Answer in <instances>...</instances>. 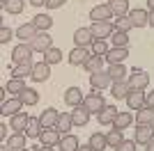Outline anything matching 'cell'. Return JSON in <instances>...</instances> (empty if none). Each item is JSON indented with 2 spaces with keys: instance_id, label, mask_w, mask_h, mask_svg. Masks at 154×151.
I'll list each match as a JSON object with an SVG mask.
<instances>
[{
  "instance_id": "6da1fadb",
  "label": "cell",
  "mask_w": 154,
  "mask_h": 151,
  "mask_svg": "<svg viewBox=\"0 0 154 151\" xmlns=\"http://www.w3.org/2000/svg\"><path fill=\"white\" fill-rule=\"evenodd\" d=\"M32 53H35V50L30 48V44H28V41L16 44V46L12 48V62H14V64H35V62H32Z\"/></svg>"
},
{
  "instance_id": "7a4b0ae2",
  "label": "cell",
  "mask_w": 154,
  "mask_h": 151,
  "mask_svg": "<svg viewBox=\"0 0 154 151\" xmlns=\"http://www.w3.org/2000/svg\"><path fill=\"white\" fill-rule=\"evenodd\" d=\"M28 44H30V48L35 50V53H46L48 48H53V37L48 32H37V37L30 39Z\"/></svg>"
},
{
  "instance_id": "3957f363",
  "label": "cell",
  "mask_w": 154,
  "mask_h": 151,
  "mask_svg": "<svg viewBox=\"0 0 154 151\" xmlns=\"http://www.w3.org/2000/svg\"><path fill=\"white\" fill-rule=\"evenodd\" d=\"M90 30H92V34H94V39H110V34H113L117 28L110 23V21H99V23L90 25Z\"/></svg>"
},
{
  "instance_id": "277c9868",
  "label": "cell",
  "mask_w": 154,
  "mask_h": 151,
  "mask_svg": "<svg viewBox=\"0 0 154 151\" xmlns=\"http://www.w3.org/2000/svg\"><path fill=\"white\" fill-rule=\"evenodd\" d=\"M83 105L88 108V110H90V112H101L103 108H106V101H103V94H99V92H92V94H88L85 96V101H83Z\"/></svg>"
},
{
  "instance_id": "5b68a950",
  "label": "cell",
  "mask_w": 154,
  "mask_h": 151,
  "mask_svg": "<svg viewBox=\"0 0 154 151\" xmlns=\"http://www.w3.org/2000/svg\"><path fill=\"white\" fill-rule=\"evenodd\" d=\"M129 87L131 89H147V85H149V73L147 71H140V69H136L134 73L129 76Z\"/></svg>"
},
{
  "instance_id": "8992f818",
  "label": "cell",
  "mask_w": 154,
  "mask_h": 151,
  "mask_svg": "<svg viewBox=\"0 0 154 151\" xmlns=\"http://www.w3.org/2000/svg\"><path fill=\"white\" fill-rule=\"evenodd\" d=\"M23 105H26V103H23L19 96H12V99L2 101V108H0L2 112H0V114H5V117H14L16 112H21V110H23Z\"/></svg>"
},
{
  "instance_id": "52a82bcc",
  "label": "cell",
  "mask_w": 154,
  "mask_h": 151,
  "mask_svg": "<svg viewBox=\"0 0 154 151\" xmlns=\"http://www.w3.org/2000/svg\"><path fill=\"white\" fill-rule=\"evenodd\" d=\"M145 89H131L129 92V96L124 101H127L129 110H140V108H145Z\"/></svg>"
},
{
  "instance_id": "ba28073f",
  "label": "cell",
  "mask_w": 154,
  "mask_h": 151,
  "mask_svg": "<svg viewBox=\"0 0 154 151\" xmlns=\"http://www.w3.org/2000/svg\"><path fill=\"white\" fill-rule=\"evenodd\" d=\"M74 44L81 46V48H88V46L94 44V34H92L90 28H78L76 32H74Z\"/></svg>"
},
{
  "instance_id": "9c48e42d",
  "label": "cell",
  "mask_w": 154,
  "mask_h": 151,
  "mask_svg": "<svg viewBox=\"0 0 154 151\" xmlns=\"http://www.w3.org/2000/svg\"><path fill=\"white\" fill-rule=\"evenodd\" d=\"M60 140H62V133H60L58 128H44L42 135H39V142L44 147H58Z\"/></svg>"
},
{
  "instance_id": "30bf717a",
  "label": "cell",
  "mask_w": 154,
  "mask_h": 151,
  "mask_svg": "<svg viewBox=\"0 0 154 151\" xmlns=\"http://www.w3.org/2000/svg\"><path fill=\"white\" fill-rule=\"evenodd\" d=\"M90 85H92V89L101 92V89L110 87V85H113V80H110L108 71L103 69V71H99V73H92V76H90Z\"/></svg>"
},
{
  "instance_id": "8fae6325",
  "label": "cell",
  "mask_w": 154,
  "mask_h": 151,
  "mask_svg": "<svg viewBox=\"0 0 154 151\" xmlns=\"http://www.w3.org/2000/svg\"><path fill=\"white\" fill-rule=\"evenodd\" d=\"M30 78H32L35 82H46L48 78H51V64H46V62H37L35 67H32Z\"/></svg>"
},
{
  "instance_id": "7c38bea8",
  "label": "cell",
  "mask_w": 154,
  "mask_h": 151,
  "mask_svg": "<svg viewBox=\"0 0 154 151\" xmlns=\"http://www.w3.org/2000/svg\"><path fill=\"white\" fill-rule=\"evenodd\" d=\"M60 114H62V112H58L55 108H46L44 112L39 114V121H42L44 128H55L58 121H60Z\"/></svg>"
},
{
  "instance_id": "4fadbf2b",
  "label": "cell",
  "mask_w": 154,
  "mask_h": 151,
  "mask_svg": "<svg viewBox=\"0 0 154 151\" xmlns=\"http://www.w3.org/2000/svg\"><path fill=\"white\" fill-rule=\"evenodd\" d=\"M154 138V124H138L136 128V144H147L149 140Z\"/></svg>"
},
{
  "instance_id": "5bb4252c",
  "label": "cell",
  "mask_w": 154,
  "mask_h": 151,
  "mask_svg": "<svg viewBox=\"0 0 154 151\" xmlns=\"http://www.w3.org/2000/svg\"><path fill=\"white\" fill-rule=\"evenodd\" d=\"M106 71H108L113 82H127L129 80V71H127V67H124V62L122 64H108Z\"/></svg>"
},
{
  "instance_id": "9a60e30c",
  "label": "cell",
  "mask_w": 154,
  "mask_h": 151,
  "mask_svg": "<svg viewBox=\"0 0 154 151\" xmlns=\"http://www.w3.org/2000/svg\"><path fill=\"white\" fill-rule=\"evenodd\" d=\"M83 101H85V96H83V92H81V87H67L64 89V103L69 108L81 105Z\"/></svg>"
},
{
  "instance_id": "2e32d148",
  "label": "cell",
  "mask_w": 154,
  "mask_h": 151,
  "mask_svg": "<svg viewBox=\"0 0 154 151\" xmlns=\"http://www.w3.org/2000/svg\"><path fill=\"white\" fill-rule=\"evenodd\" d=\"M69 64L71 67H83L88 60H90V53H88V48H81V46H76V48L69 53Z\"/></svg>"
},
{
  "instance_id": "e0dca14e",
  "label": "cell",
  "mask_w": 154,
  "mask_h": 151,
  "mask_svg": "<svg viewBox=\"0 0 154 151\" xmlns=\"http://www.w3.org/2000/svg\"><path fill=\"white\" fill-rule=\"evenodd\" d=\"M90 110L81 103V105H76L74 110H71V121H74V126H85L88 121H90Z\"/></svg>"
},
{
  "instance_id": "ac0fdd59",
  "label": "cell",
  "mask_w": 154,
  "mask_h": 151,
  "mask_svg": "<svg viewBox=\"0 0 154 151\" xmlns=\"http://www.w3.org/2000/svg\"><path fill=\"white\" fill-rule=\"evenodd\" d=\"M110 16H113V12H110L108 5H97L90 9V21L92 23H99V21H110Z\"/></svg>"
},
{
  "instance_id": "d6986e66",
  "label": "cell",
  "mask_w": 154,
  "mask_h": 151,
  "mask_svg": "<svg viewBox=\"0 0 154 151\" xmlns=\"http://www.w3.org/2000/svg\"><path fill=\"white\" fill-rule=\"evenodd\" d=\"M117 112H120V110H117L115 105H106L101 112L97 114V117H99V124H101V126H113V124H115Z\"/></svg>"
},
{
  "instance_id": "ffe728a7",
  "label": "cell",
  "mask_w": 154,
  "mask_h": 151,
  "mask_svg": "<svg viewBox=\"0 0 154 151\" xmlns=\"http://www.w3.org/2000/svg\"><path fill=\"white\" fill-rule=\"evenodd\" d=\"M129 19L134 23V28H145V25H149V12H145V9H131Z\"/></svg>"
},
{
  "instance_id": "44dd1931",
  "label": "cell",
  "mask_w": 154,
  "mask_h": 151,
  "mask_svg": "<svg viewBox=\"0 0 154 151\" xmlns=\"http://www.w3.org/2000/svg\"><path fill=\"white\" fill-rule=\"evenodd\" d=\"M28 121H30L28 112H16L12 119H9V126H12V131H14V133H26Z\"/></svg>"
},
{
  "instance_id": "7402d4cb",
  "label": "cell",
  "mask_w": 154,
  "mask_h": 151,
  "mask_svg": "<svg viewBox=\"0 0 154 151\" xmlns=\"http://www.w3.org/2000/svg\"><path fill=\"white\" fill-rule=\"evenodd\" d=\"M127 57H129L127 48H115V46H113V48L106 53V62H108V64H122Z\"/></svg>"
},
{
  "instance_id": "603a6c76",
  "label": "cell",
  "mask_w": 154,
  "mask_h": 151,
  "mask_svg": "<svg viewBox=\"0 0 154 151\" xmlns=\"http://www.w3.org/2000/svg\"><path fill=\"white\" fill-rule=\"evenodd\" d=\"M103 60H106V57H101V55H94V53H92L90 55V60H88V62L83 64V69L88 71V73H99V71H103Z\"/></svg>"
},
{
  "instance_id": "cb8c5ba5",
  "label": "cell",
  "mask_w": 154,
  "mask_h": 151,
  "mask_svg": "<svg viewBox=\"0 0 154 151\" xmlns=\"http://www.w3.org/2000/svg\"><path fill=\"white\" fill-rule=\"evenodd\" d=\"M110 12H113V16L115 19H120V16H127L131 9H129V0H110L108 2Z\"/></svg>"
},
{
  "instance_id": "d4e9b609",
  "label": "cell",
  "mask_w": 154,
  "mask_h": 151,
  "mask_svg": "<svg viewBox=\"0 0 154 151\" xmlns=\"http://www.w3.org/2000/svg\"><path fill=\"white\" fill-rule=\"evenodd\" d=\"M42 131H44V126H42L39 117H30V121H28V126H26V135L32 138V140H39Z\"/></svg>"
},
{
  "instance_id": "484cf974",
  "label": "cell",
  "mask_w": 154,
  "mask_h": 151,
  "mask_svg": "<svg viewBox=\"0 0 154 151\" xmlns=\"http://www.w3.org/2000/svg\"><path fill=\"white\" fill-rule=\"evenodd\" d=\"M37 32H39V30H37V25L30 21V23H23L19 30H16V37H19V39H26V41H30V39L37 37Z\"/></svg>"
},
{
  "instance_id": "4316f807",
  "label": "cell",
  "mask_w": 154,
  "mask_h": 151,
  "mask_svg": "<svg viewBox=\"0 0 154 151\" xmlns=\"http://www.w3.org/2000/svg\"><path fill=\"white\" fill-rule=\"evenodd\" d=\"M26 142H28V135H26V133H14V135L7 138V144H9V149H14V151L26 149V147H28Z\"/></svg>"
},
{
  "instance_id": "83f0119b",
  "label": "cell",
  "mask_w": 154,
  "mask_h": 151,
  "mask_svg": "<svg viewBox=\"0 0 154 151\" xmlns=\"http://www.w3.org/2000/svg\"><path fill=\"white\" fill-rule=\"evenodd\" d=\"M60 149L62 151H78V147H81V142H78L76 135H71V133H67V135H62V140H60Z\"/></svg>"
},
{
  "instance_id": "f1b7e54d",
  "label": "cell",
  "mask_w": 154,
  "mask_h": 151,
  "mask_svg": "<svg viewBox=\"0 0 154 151\" xmlns=\"http://www.w3.org/2000/svg\"><path fill=\"white\" fill-rule=\"evenodd\" d=\"M5 89H7V94H12V96H19L23 89H28L26 87V82H23V78H9V82L5 85Z\"/></svg>"
},
{
  "instance_id": "f546056e",
  "label": "cell",
  "mask_w": 154,
  "mask_h": 151,
  "mask_svg": "<svg viewBox=\"0 0 154 151\" xmlns=\"http://www.w3.org/2000/svg\"><path fill=\"white\" fill-rule=\"evenodd\" d=\"M134 121H136V119H134V114H131V112H117L113 128H120V131H124V128H129Z\"/></svg>"
},
{
  "instance_id": "4dcf8cb0",
  "label": "cell",
  "mask_w": 154,
  "mask_h": 151,
  "mask_svg": "<svg viewBox=\"0 0 154 151\" xmlns=\"http://www.w3.org/2000/svg\"><path fill=\"white\" fill-rule=\"evenodd\" d=\"M131 87H129V82H113L110 85V94L115 96V99H127Z\"/></svg>"
},
{
  "instance_id": "1f68e13d",
  "label": "cell",
  "mask_w": 154,
  "mask_h": 151,
  "mask_svg": "<svg viewBox=\"0 0 154 151\" xmlns=\"http://www.w3.org/2000/svg\"><path fill=\"white\" fill-rule=\"evenodd\" d=\"M32 23L37 25V30H39V32H48V28L53 25V19L48 16V14H37V16L32 19Z\"/></svg>"
},
{
  "instance_id": "d6a6232c",
  "label": "cell",
  "mask_w": 154,
  "mask_h": 151,
  "mask_svg": "<svg viewBox=\"0 0 154 151\" xmlns=\"http://www.w3.org/2000/svg\"><path fill=\"white\" fill-rule=\"evenodd\" d=\"M110 41L115 48H127L129 46V32H122V30H115L110 34Z\"/></svg>"
},
{
  "instance_id": "836d02e7",
  "label": "cell",
  "mask_w": 154,
  "mask_h": 151,
  "mask_svg": "<svg viewBox=\"0 0 154 151\" xmlns=\"http://www.w3.org/2000/svg\"><path fill=\"white\" fill-rule=\"evenodd\" d=\"M23 7H26L23 0H2V9H5L7 14H21Z\"/></svg>"
},
{
  "instance_id": "e575fe53",
  "label": "cell",
  "mask_w": 154,
  "mask_h": 151,
  "mask_svg": "<svg viewBox=\"0 0 154 151\" xmlns=\"http://www.w3.org/2000/svg\"><path fill=\"white\" fill-rule=\"evenodd\" d=\"M136 124H154V108H140L138 110V117H136Z\"/></svg>"
},
{
  "instance_id": "d590c367",
  "label": "cell",
  "mask_w": 154,
  "mask_h": 151,
  "mask_svg": "<svg viewBox=\"0 0 154 151\" xmlns=\"http://www.w3.org/2000/svg\"><path fill=\"white\" fill-rule=\"evenodd\" d=\"M106 138H108V147H113V149H117V147L124 142V133L120 131V128H113V131L106 133Z\"/></svg>"
},
{
  "instance_id": "8d00e7d4",
  "label": "cell",
  "mask_w": 154,
  "mask_h": 151,
  "mask_svg": "<svg viewBox=\"0 0 154 151\" xmlns=\"http://www.w3.org/2000/svg\"><path fill=\"white\" fill-rule=\"evenodd\" d=\"M88 144H90L94 151H103L106 147H108V138H106V135H101V133H94Z\"/></svg>"
},
{
  "instance_id": "74e56055",
  "label": "cell",
  "mask_w": 154,
  "mask_h": 151,
  "mask_svg": "<svg viewBox=\"0 0 154 151\" xmlns=\"http://www.w3.org/2000/svg\"><path fill=\"white\" fill-rule=\"evenodd\" d=\"M44 62H46V64H58V62H62V50L55 48V46H53V48H48V50L44 53Z\"/></svg>"
},
{
  "instance_id": "f35d334b",
  "label": "cell",
  "mask_w": 154,
  "mask_h": 151,
  "mask_svg": "<svg viewBox=\"0 0 154 151\" xmlns=\"http://www.w3.org/2000/svg\"><path fill=\"white\" fill-rule=\"evenodd\" d=\"M19 99L23 101L26 105H37L39 103V94L35 92V89H23V92L19 94Z\"/></svg>"
},
{
  "instance_id": "ab89813d",
  "label": "cell",
  "mask_w": 154,
  "mask_h": 151,
  "mask_svg": "<svg viewBox=\"0 0 154 151\" xmlns=\"http://www.w3.org/2000/svg\"><path fill=\"white\" fill-rule=\"evenodd\" d=\"M71 126H74V121H71V112H64V114H60V121H58V128L62 135H67V131H71Z\"/></svg>"
},
{
  "instance_id": "60d3db41",
  "label": "cell",
  "mask_w": 154,
  "mask_h": 151,
  "mask_svg": "<svg viewBox=\"0 0 154 151\" xmlns=\"http://www.w3.org/2000/svg\"><path fill=\"white\" fill-rule=\"evenodd\" d=\"M32 67H35V64H14L12 78H26V76H30L32 73Z\"/></svg>"
},
{
  "instance_id": "b9f144b4",
  "label": "cell",
  "mask_w": 154,
  "mask_h": 151,
  "mask_svg": "<svg viewBox=\"0 0 154 151\" xmlns=\"http://www.w3.org/2000/svg\"><path fill=\"white\" fill-rule=\"evenodd\" d=\"M108 44H106V39H94V44H92V53L94 55H101V57H106V53H108Z\"/></svg>"
},
{
  "instance_id": "7bdbcfd3",
  "label": "cell",
  "mask_w": 154,
  "mask_h": 151,
  "mask_svg": "<svg viewBox=\"0 0 154 151\" xmlns=\"http://www.w3.org/2000/svg\"><path fill=\"white\" fill-rule=\"evenodd\" d=\"M115 25H117V30H122V32L134 30V23H131V19H129V14L127 16H120V19L115 21Z\"/></svg>"
},
{
  "instance_id": "ee69618b",
  "label": "cell",
  "mask_w": 154,
  "mask_h": 151,
  "mask_svg": "<svg viewBox=\"0 0 154 151\" xmlns=\"http://www.w3.org/2000/svg\"><path fill=\"white\" fill-rule=\"evenodd\" d=\"M12 34H14V32L9 30L7 25H2V28H0V44H9V39H12Z\"/></svg>"
},
{
  "instance_id": "f6af8a7d",
  "label": "cell",
  "mask_w": 154,
  "mask_h": 151,
  "mask_svg": "<svg viewBox=\"0 0 154 151\" xmlns=\"http://www.w3.org/2000/svg\"><path fill=\"white\" fill-rule=\"evenodd\" d=\"M136 147H138V144H136V140H124L115 151H136Z\"/></svg>"
},
{
  "instance_id": "bcb514c9",
  "label": "cell",
  "mask_w": 154,
  "mask_h": 151,
  "mask_svg": "<svg viewBox=\"0 0 154 151\" xmlns=\"http://www.w3.org/2000/svg\"><path fill=\"white\" fill-rule=\"evenodd\" d=\"M64 2H67V0H48L46 7H48V9H58V7H62Z\"/></svg>"
},
{
  "instance_id": "7dc6e473",
  "label": "cell",
  "mask_w": 154,
  "mask_h": 151,
  "mask_svg": "<svg viewBox=\"0 0 154 151\" xmlns=\"http://www.w3.org/2000/svg\"><path fill=\"white\" fill-rule=\"evenodd\" d=\"M145 105L154 108V89H152V92H147V96H145Z\"/></svg>"
},
{
  "instance_id": "c3c4849f",
  "label": "cell",
  "mask_w": 154,
  "mask_h": 151,
  "mask_svg": "<svg viewBox=\"0 0 154 151\" xmlns=\"http://www.w3.org/2000/svg\"><path fill=\"white\" fill-rule=\"evenodd\" d=\"M7 131H9L7 124H0V140H2V142H7Z\"/></svg>"
},
{
  "instance_id": "681fc988",
  "label": "cell",
  "mask_w": 154,
  "mask_h": 151,
  "mask_svg": "<svg viewBox=\"0 0 154 151\" xmlns=\"http://www.w3.org/2000/svg\"><path fill=\"white\" fill-rule=\"evenodd\" d=\"M28 2H30V5H35V7H42V5H46L48 0H28Z\"/></svg>"
},
{
  "instance_id": "f907efd6",
  "label": "cell",
  "mask_w": 154,
  "mask_h": 151,
  "mask_svg": "<svg viewBox=\"0 0 154 151\" xmlns=\"http://www.w3.org/2000/svg\"><path fill=\"white\" fill-rule=\"evenodd\" d=\"M145 147H147V149H145V151H154V138L149 140V142H147V144H145Z\"/></svg>"
},
{
  "instance_id": "816d5d0a",
  "label": "cell",
  "mask_w": 154,
  "mask_h": 151,
  "mask_svg": "<svg viewBox=\"0 0 154 151\" xmlns=\"http://www.w3.org/2000/svg\"><path fill=\"white\" fill-rule=\"evenodd\" d=\"M78 151H94L90 144H85V147H78Z\"/></svg>"
},
{
  "instance_id": "f5cc1de1",
  "label": "cell",
  "mask_w": 154,
  "mask_h": 151,
  "mask_svg": "<svg viewBox=\"0 0 154 151\" xmlns=\"http://www.w3.org/2000/svg\"><path fill=\"white\" fill-rule=\"evenodd\" d=\"M149 25L154 28V9H149Z\"/></svg>"
},
{
  "instance_id": "db71d44e",
  "label": "cell",
  "mask_w": 154,
  "mask_h": 151,
  "mask_svg": "<svg viewBox=\"0 0 154 151\" xmlns=\"http://www.w3.org/2000/svg\"><path fill=\"white\" fill-rule=\"evenodd\" d=\"M37 151H55V149H53V147H44V144H42V147H39Z\"/></svg>"
},
{
  "instance_id": "11a10c76",
  "label": "cell",
  "mask_w": 154,
  "mask_h": 151,
  "mask_svg": "<svg viewBox=\"0 0 154 151\" xmlns=\"http://www.w3.org/2000/svg\"><path fill=\"white\" fill-rule=\"evenodd\" d=\"M0 151H9V144H7V142H2V144H0Z\"/></svg>"
},
{
  "instance_id": "9f6ffc18",
  "label": "cell",
  "mask_w": 154,
  "mask_h": 151,
  "mask_svg": "<svg viewBox=\"0 0 154 151\" xmlns=\"http://www.w3.org/2000/svg\"><path fill=\"white\" fill-rule=\"evenodd\" d=\"M147 5H149V9H154V0H147Z\"/></svg>"
},
{
  "instance_id": "6f0895ef",
  "label": "cell",
  "mask_w": 154,
  "mask_h": 151,
  "mask_svg": "<svg viewBox=\"0 0 154 151\" xmlns=\"http://www.w3.org/2000/svg\"><path fill=\"white\" fill-rule=\"evenodd\" d=\"M21 151H30V149H28V147H26V149H21Z\"/></svg>"
}]
</instances>
